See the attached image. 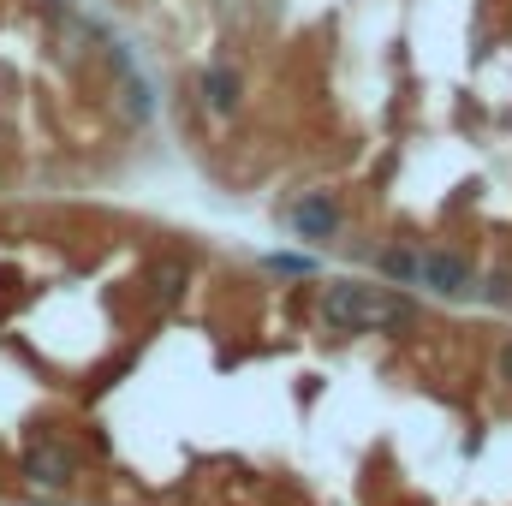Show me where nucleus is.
Masks as SVG:
<instances>
[{"label":"nucleus","instance_id":"nucleus-1","mask_svg":"<svg viewBox=\"0 0 512 506\" xmlns=\"http://www.w3.org/2000/svg\"><path fill=\"white\" fill-rule=\"evenodd\" d=\"M322 322L334 334H370V328H405L411 322V304L387 286H352V280H334L322 292Z\"/></svg>","mask_w":512,"mask_h":506},{"label":"nucleus","instance_id":"nucleus-2","mask_svg":"<svg viewBox=\"0 0 512 506\" xmlns=\"http://www.w3.org/2000/svg\"><path fill=\"white\" fill-rule=\"evenodd\" d=\"M197 96H203V108H209L215 120H233V114L245 108V72H239V66H203Z\"/></svg>","mask_w":512,"mask_h":506},{"label":"nucleus","instance_id":"nucleus-3","mask_svg":"<svg viewBox=\"0 0 512 506\" xmlns=\"http://www.w3.org/2000/svg\"><path fill=\"white\" fill-rule=\"evenodd\" d=\"M292 233H298V239H334V233H340V203H334L328 191H304V197L292 203Z\"/></svg>","mask_w":512,"mask_h":506},{"label":"nucleus","instance_id":"nucleus-4","mask_svg":"<svg viewBox=\"0 0 512 506\" xmlns=\"http://www.w3.org/2000/svg\"><path fill=\"white\" fill-rule=\"evenodd\" d=\"M417 286H429V292H441V298H459V292L471 286V262H465L459 251H429L423 256Z\"/></svg>","mask_w":512,"mask_h":506},{"label":"nucleus","instance_id":"nucleus-5","mask_svg":"<svg viewBox=\"0 0 512 506\" xmlns=\"http://www.w3.org/2000/svg\"><path fill=\"white\" fill-rule=\"evenodd\" d=\"M24 477H30V483H42V489H54V483H66V477H72V453H66V447H54V441H36V447L24 453Z\"/></svg>","mask_w":512,"mask_h":506},{"label":"nucleus","instance_id":"nucleus-6","mask_svg":"<svg viewBox=\"0 0 512 506\" xmlns=\"http://www.w3.org/2000/svg\"><path fill=\"white\" fill-rule=\"evenodd\" d=\"M114 72H120V84H126V120L131 126H143V120H149V84L137 78V66L126 60L120 42H114Z\"/></svg>","mask_w":512,"mask_h":506},{"label":"nucleus","instance_id":"nucleus-7","mask_svg":"<svg viewBox=\"0 0 512 506\" xmlns=\"http://www.w3.org/2000/svg\"><path fill=\"white\" fill-rule=\"evenodd\" d=\"M417 274H423V256L417 251H405V245L382 251V280L387 286H417Z\"/></svg>","mask_w":512,"mask_h":506},{"label":"nucleus","instance_id":"nucleus-8","mask_svg":"<svg viewBox=\"0 0 512 506\" xmlns=\"http://www.w3.org/2000/svg\"><path fill=\"white\" fill-rule=\"evenodd\" d=\"M262 268H268V274L310 280V274H316V256H310V251H274V256H262Z\"/></svg>","mask_w":512,"mask_h":506},{"label":"nucleus","instance_id":"nucleus-9","mask_svg":"<svg viewBox=\"0 0 512 506\" xmlns=\"http://www.w3.org/2000/svg\"><path fill=\"white\" fill-rule=\"evenodd\" d=\"M483 292H489V298H501V304H507V298H512V274H489V280H483Z\"/></svg>","mask_w":512,"mask_h":506},{"label":"nucleus","instance_id":"nucleus-10","mask_svg":"<svg viewBox=\"0 0 512 506\" xmlns=\"http://www.w3.org/2000/svg\"><path fill=\"white\" fill-rule=\"evenodd\" d=\"M501 381H507V387H512V340H507V346H501Z\"/></svg>","mask_w":512,"mask_h":506}]
</instances>
